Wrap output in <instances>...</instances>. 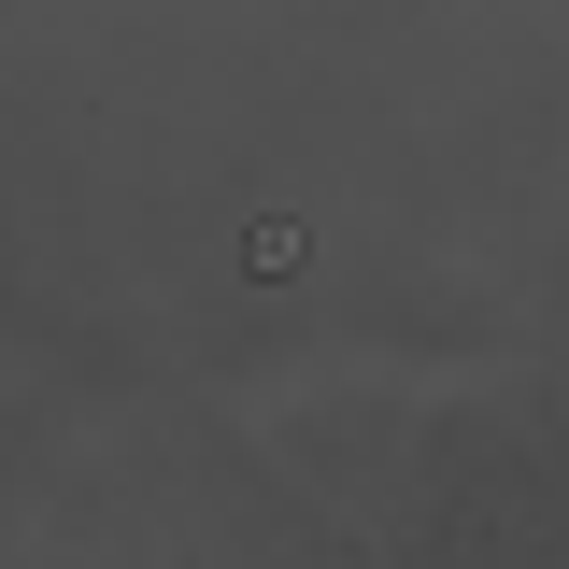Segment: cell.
I'll return each mask as SVG.
<instances>
[{
    "mask_svg": "<svg viewBox=\"0 0 569 569\" xmlns=\"http://www.w3.org/2000/svg\"><path fill=\"white\" fill-rule=\"evenodd\" d=\"M299 257H313V213H257V228H242V271L257 284H284Z\"/></svg>",
    "mask_w": 569,
    "mask_h": 569,
    "instance_id": "1",
    "label": "cell"
}]
</instances>
